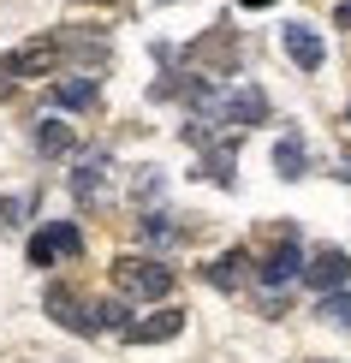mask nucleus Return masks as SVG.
<instances>
[{
    "instance_id": "nucleus-1",
    "label": "nucleus",
    "mask_w": 351,
    "mask_h": 363,
    "mask_svg": "<svg viewBox=\"0 0 351 363\" xmlns=\"http://www.w3.org/2000/svg\"><path fill=\"white\" fill-rule=\"evenodd\" d=\"M113 286H119V298H167L173 292V268L155 262V256H119L113 262Z\"/></svg>"
},
{
    "instance_id": "nucleus-2",
    "label": "nucleus",
    "mask_w": 351,
    "mask_h": 363,
    "mask_svg": "<svg viewBox=\"0 0 351 363\" xmlns=\"http://www.w3.org/2000/svg\"><path fill=\"white\" fill-rule=\"evenodd\" d=\"M203 119H215V125H262V119H268V96L256 84L215 89V96L203 101Z\"/></svg>"
},
{
    "instance_id": "nucleus-3",
    "label": "nucleus",
    "mask_w": 351,
    "mask_h": 363,
    "mask_svg": "<svg viewBox=\"0 0 351 363\" xmlns=\"http://www.w3.org/2000/svg\"><path fill=\"white\" fill-rule=\"evenodd\" d=\"M298 268H303L298 233H292V226H280V238H274V250L262 256V268H256V280H262V286H286V280H298Z\"/></svg>"
},
{
    "instance_id": "nucleus-4",
    "label": "nucleus",
    "mask_w": 351,
    "mask_h": 363,
    "mask_svg": "<svg viewBox=\"0 0 351 363\" xmlns=\"http://www.w3.org/2000/svg\"><path fill=\"white\" fill-rule=\"evenodd\" d=\"M78 250H84V233L72 220H54V226H42L30 238V262L36 268H54V256H78Z\"/></svg>"
},
{
    "instance_id": "nucleus-5",
    "label": "nucleus",
    "mask_w": 351,
    "mask_h": 363,
    "mask_svg": "<svg viewBox=\"0 0 351 363\" xmlns=\"http://www.w3.org/2000/svg\"><path fill=\"white\" fill-rule=\"evenodd\" d=\"M298 274L310 280L316 292H340V286L351 280V256H345V250H328V245H322L316 256H303V268H298Z\"/></svg>"
},
{
    "instance_id": "nucleus-6",
    "label": "nucleus",
    "mask_w": 351,
    "mask_h": 363,
    "mask_svg": "<svg viewBox=\"0 0 351 363\" xmlns=\"http://www.w3.org/2000/svg\"><path fill=\"white\" fill-rule=\"evenodd\" d=\"M42 304H48V315H54L60 328H72V334H96V310H89L72 286H48V298H42Z\"/></svg>"
},
{
    "instance_id": "nucleus-7",
    "label": "nucleus",
    "mask_w": 351,
    "mask_h": 363,
    "mask_svg": "<svg viewBox=\"0 0 351 363\" xmlns=\"http://www.w3.org/2000/svg\"><path fill=\"white\" fill-rule=\"evenodd\" d=\"M60 54H66L60 36H36V42H24V48L12 54V66H18V78H48V72L60 66Z\"/></svg>"
},
{
    "instance_id": "nucleus-8",
    "label": "nucleus",
    "mask_w": 351,
    "mask_h": 363,
    "mask_svg": "<svg viewBox=\"0 0 351 363\" xmlns=\"http://www.w3.org/2000/svg\"><path fill=\"white\" fill-rule=\"evenodd\" d=\"M280 42H286V54H292V66H298V72H322L328 48H322V36H316L310 24H286V30H280Z\"/></svg>"
},
{
    "instance_id": "nucleus-9",
    "label": "nucleus",
    "mask_w": 351,
    "mask_h": 363,
    "mask_svg": "<svg viewBox=\"0 0 351 363\" xmlns=\"http://www.w3.org/2000/svg\"><path fill=\"white\" fill-rule=\"evenodd\" d=\"M179 328H185V310H155L149 322H131L126 340H131V345H161V340H173Z\"/></svg>"
},
{
    "instance_id": "nucleus-10",
    "label": "nucleus",
    "mask_w": 351,
    "mask_h": 363,
    "mask_svg": "<svg viewBox=\"0 0 351 363\" xmlns=\"http://www.w3.org/2000/svg\"><path fill=\"white\" fill-rule=\"evenodd\" d=\"M36 149H42L48 161H60V155H72V149H78V131H72L60 113H48V119H36Z\"/></svg>"
},
{
    "instance_id": "nucleus-11",
    "label": "nucleus",
    "mask_w": 351,
    "mask_h": 363,
    "mask_svg": "<svg viewBox=\"0 0 351 363\" xmlns=\"http://www.w3.org/2000/svg\"><path fill=\"white\" fill-rule=\"evenodd\" d=\"M101 173H108V149H89L78 167H72V191H78L84 203H96L101 196Z\"/></svg>"
},
{
    "instance_id": "nucleus-12",
    "label": "nucleus",
    "mask_w": 351,
    "mask_h": 363,
    "mask_svg": "<svg viewBox=\"0 0 351 363\" xmlns=\"http://www.w3.org/2000/svg\"><path fill=\"white\" fill-rule=\"evenodd\" d=\"M54 108H72V113L96 108V78H84V72H72V78H60V84H54Z\"/></svg>"
},
{
    "instance_id": "nucleus-13",
    "label": "nucleus",
    "mask_w": 351,
    "mask_h": 363,
    "mask_svg": "<svg viewBox=\"0 0 351 363\" xmlns=\"http://www.w3.org/2000/svg\"><path fill=\"white\" fill-rule=\"evenodd\" d=\"M244 268H250V256H244V250H226V256H215V262L203 268V274H208V286H221V292H238V286H244Z\"/></svg>"
},
{
    "instance_id": "nucleus-14",
    "label": "nucleus",
    "mask_w": 351,
    "mask_h": 363,
    "mask_svg": "<svg viewBox=\"0 0 351 363\" xmlns=\"http://www.w3.org/2000/svg\"><path fill=\"white\" fill-rule=\"evenodd\" d=\"M233 167H238V149L233 143H221V149H208V155H203V173L215 179V185H233Z\"/></svg>"
},
{
    "instance_id": "nucleus-15",
    "label": "nucleus",
    "mask_w": 351,
    "mask_h": 363,
    "mask_svg": "<svg viewBox=\"0 0 351 363\" xmlns=\"http://www.w3.org/2000/svg\"><path fill=\"white\" fill-rule=\"evenodd\" d=\"M143 238H149V245H179V238H185V226L155 208V215H143Z\"/></svg>"
},
{
    "instance_id": "nucleus-16",
    "label": "nucleus",
    "mask_w": 351,
    "mask_h": 363,
    "mask_svg": "<svg viewBox=\"0 0 351 363\" xmlns=\"http://www.w3.org/2000/svg\"><path fill=\"white\" fill-rule=\"evenodd\" d=\"M274 167H280V179H303V143L298 138H280V143H274Z\"/></svg>"
},
{
    "instance_id": "nucleus-17",
    "label": "nucleus",
    "mask_w": 351,
    "mask_h": 363,
    "mask_svg": "<svg viewBox=\"0 0 351 363\" xmlns=\"http://www.w3.org/2000/svg\"><path fill=\"white\" fill-rule=\"evenodd\" d=\"M126 328H131L126 298H113V304H96V334H126Z\"/></svg>"
},
{
    "instance_id": "nucleus-18",
    "label": "nucleus",
    "mask_w": 351,
    "mask_h": 363,
    "mask_svg": "<svg viewBox=\"0 0 351 363\" xmlns=\"http://www.w3.org/2000/svg\"><path fill=\"white\" fill-rule=\"evenodd\" d=\"M322 322L351 328V292H322Z\"/></svg>"
},
{
    "instance_id": "nucleus-19",
    "label": "nucleus",
    "mask_w": 351,
    "mask_h": 363,
    "mask_svg": "<svg viewBox=\"0 0 351 363\" xmlns=\"http://www.w3.org/2000/svg\"><path fill=\"white\" fill-rule=\"evenodd\" d=\"M18 96V66H12V54L0 60V101H12Z\"/></svg>"
},
{
    "instance_id": "nucleus-20",
    "label": "nucleus",
    "mask_w": 351,
    "mask_h": 363,
    "mask_svg": "<svg viewBox=\"0 0 351 363\" xmlns=\"http://www.w3.org/2000/svg\"><path fill=\"white\" fill-rule=\"evenodd\" d=\"M18 215H24V203H18V196H0V220H6V226H18Z\"/></svg>"
},
{
    "instance_id": "nucleus-21",
    "label": "nucleus",
    "mask_w": 351,
    "mask_h": 363,
    "mask_svg": "<svg viewBox=\"0 0 351 363\" xmlns=\"http://www.w3.org/2000/svg\"><path fill=\"white\" fill-rule=\"evenodd\" d=\"M333 24H345V30H351V0H345V6H333Z\"/></svg>"
},
{
    "instance_id": "nucleus-22",
    "label": "nucleus",
    "mask_w": 351,
    "mask_h": 363,
    "mask_svg": "<svg viewBox=\"0 0 351 363\" xmlns=\"http://www.w3.org/2000/svg\"><path fill=\"white\" fill-rule=\"evenodd\" d=\"M340 179H351V155H345V161H340Z\"/></svg>"
},
{
    "instance_id": "nucleus-23",
    "label": "nucleus",
    "mask_w": 351,
    "mask_h": 363,
    "mask_svg": "<svg viewBox=\"0 0 351 363\" xmlns=\"http://www.w3.org/2000/svg\"><path fill=\"white\" fill-rule=\"evenodd\" d=\"M238 6H274V0H238Z\"/></svg>"
},
{
    "instance_id": "nucleus-24",
    "label": "nucleus",
    "mask_w": 351,
    "mask_h": 363,
    "mask_svg": "<svg viewBox=\"0 0 351 363\" xmlns=\"http://www.w3.org/2000/svg\"><path fill=\"white\" fill-rule=\"evenodd\" d=\"M345 125H351V108H345Z\"/></svg>"
}]
</instances>
